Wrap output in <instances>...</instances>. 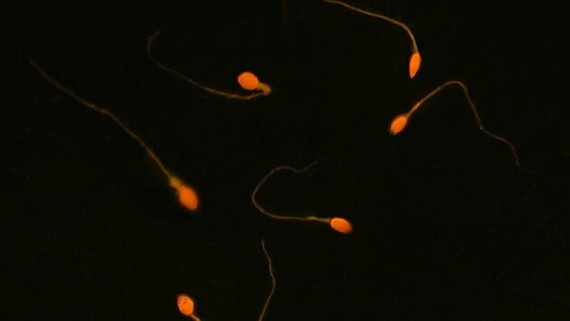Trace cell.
<instances>
[{"mask_svg": "<svg viewBox=\"0 0 570 321\" xmlns=\"http://www.w3.org/2000/svg\"><path fill=\"white\" fill-rule=\"evenodd\" d=\"M126 129L132 135V136L137 138V140L140 141L144 147H145L148 152H149L150 156L154 158L159 166L161 167L162 172H163L165 175L167 176L168 184H170V187L175 190L176 196H178L180 204H181L183 207L188 209V210L197 211V209L199 208L200 203L199 197V195H197L196 190H195L194 188H192L190 185L184 183V182H183L181 179H179L178 176H174L173 174H171L168 172V170L165 169V167L161 164V162L159 161L158 158H157L156 156L147 148V146L144 145L143 141H141L138 137H136L134 134H132L128 129Z\"/></svg>", "mask_w": 570, "mask_h": 321, "instance_id": "obj_1", "label": "cell"}, {"mask_svg": "<svg viewBox=\"0 0 570 321\" xmlns=\"http://www.w3.org/2000/svg\"><path fill=\"white\" fill-rule=\"evenodd\" d=\"M177 306H178L180 313L184 315V316L192 318V319L197 321L202 320L195 314V311H196V303H195L194 300L192 299L190 295H188V294L182 293L177 297Z\"/></svg>", "mask_w": 570, "mask_h": 321, "instance_id": "obj_6", "label": "cell"}, {"mask_svg": "<svg viewBox=\"0 0 570 321\" xmlns=\"http://www.w3.org/2000/svg\"><path fill=\"white\" fill-rule=\"evenodd\" d=\"M330 2L338 3V4L344 5V6H345V7L351 8V10L359 11V12H360V13L367 14V15H369V16L377 17H380V19H383L388 20V21H391L392 23L397 24V25L402 26V28L404 29H406L407 33H409V35H410V37H411V39L413 41V44H414V52H413L412 57H411V58H410V62H409V76H410V78H411V79L415 77V76L416 75V73H418L419 69H420V66H421V64H422V57H421L420 53H419L418 46V44H416L415 35H413L412 31L410 30V29L409 28H407V26L406 25H404V24L401 23L400 21H398V20L389 19V17L381 16V15L371 13V12L364 11V10H359V8H354V7H351V6L344 4V3L337 2V1H330Z\"/></svg>", "mask_w": 570, "mask_h": 321, "instance_id": "obj_4", "label": "cell"}, {"mask_svg": "<svg viewBox=\"0 0 570 321\" xmlns=\"http://www.w3.org/2000/svg\"><path fill=\"white\" fill-rule=\"evenodd\" d=\"M454 84H459L461 85V86L463 88V90H465V92L466 93V97H467L470 104H471L472 109H474L475 116H477V120H479L480 119L479 116H478L477 108L474 107V104H472L471 98H470L467 87H466L465 85L463 84V82L458 81H452L445 82V84L441 85V86H439L438 88H436V89L434 90L433 92H431L429 94H427V95L425 96V98L422 99L421 101H419L418 104H416L414 107H413L411 110L409 111V113L400 114L398 115V116L395 117V119L392 120L391 128H389V132H391V134L393 135V136H395V135L400 134V132H402L404 129H406L407 123H409L410 118H411L413 113H414L416 111H418V109L420 107V106L423 104L424 102L427 101V100L431 98V97H432L433 95H435V94L437 92H439V91H441L443 88L447 87L448 86V85ZM478 122L481 123L480 125H481V120H479V122Z\"/></svg>", "mask_w": 570, "mask_h": 321, "instance_id": "obj_2", "label": "cell"}, {"mask_svg": "<svg viewBox=\"0 0 570 321\" xmlns=\"http://www.w3.org/2000/svg\"><path fill=\"white\" fill-rule=\"evenodd\" d=\"M258 192V190H256L253 192V202L255 204L256 207L259 209L262 213L265 214H267V216L276 218V219H282V220H298V221H317V222H323L329 223L330 228L335 229V231L341 232L342 235H348L350 234L351 232L353 231V223L345 219L344 217H332V218H319L316 217H282V216H276V214H273L269 213V212L264 210L262 208H260L258 203L256 202L255 200V195Z\"/></svg>", "mask_w": 570, "mask_h": 321, "instance_id": "obj_3", "label": "cell"}, {"mask_svg": "<svg viewBox=\"0 0 570 321\" xmlns=\"http://www.w3.org/2000/svg\"><path fill=\"white\" fill-rule=\"evenodd\" d=\"M238 84L244 90L262 91L264 95H268L271 92V87L259 80L258 76L252 72H244L238 77Z\"/></svg>", "mask_w": 570, "mask_h": 321, "instance_id": "obj_5", "label": "cell"}]
</instances>
